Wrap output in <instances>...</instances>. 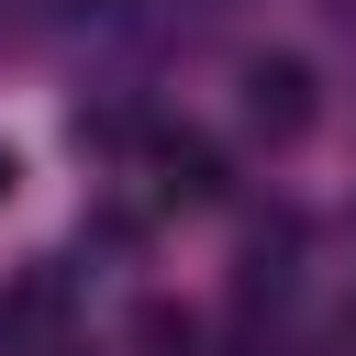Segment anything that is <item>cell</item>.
Listing matches in <instances>:
<instances>
[{
    "mask_svg": "<svg viewBox=\"0 0 356 356\" xmlns=\"http://www.w3.org/2000/svg\"><path fill=\"white\" fill-rule=\"evenodd\" d=\"M256 122H300V67H256Z\"/></svg>",
    "mask_w": 356,
    "mask_h": 356,
    "instance_id": "obj_1",
    "label": "cell"
}]
</instances>
